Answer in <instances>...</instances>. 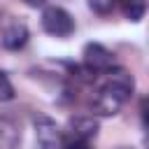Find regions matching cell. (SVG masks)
Listing matches in <instances>:
<instances>
[{
	"mask_svg": "<svg viewBox=\"0 0 149 149\" xmlns=\"http://www.w3.org/2000/svg\"><path fill=\"white\" fill-rule=\"evenodd\" d=\"M107 77H105V81L100 84V88H98V93H105V95H109L112 100H116V102H126V100H130V95H133V91H135V79L126 72V70H121V68H112V70H107L105 72Z\"/></svg>",
	"mask_w": 149,
	"mask_h": 149,
	"instance_id": "cell-1",
	"label": "cell"
},
{
	"mask_svg": "<svg viewBox=\"0 0 149 149\" xmlns=\"http://www.w3.org/2000/svg\"><path fill=\"white\" fill-rule=\"evenodd\" d=\"M40 23H42L44 33H49L54 37H61V40H65V37H70L74 33V19H72V14L68 9H63V7H58V5L44 7Z\"/></svg>",
	"mask_w": 149,
	"mask_h": 149,
	"instance_id": "cell-2",
	"label": "cell"
},
{
	"mask_svg": "<svg viewBox=\"0 0 149 149\" xmlns=\"http://www.w3.org/2000/svg\"><path fill=\"white\" fill-rule=\"evenodd\" d=\"M28 26L19 19H7L2 26H0V47L7 49V51H19L28 44Z\"/></svg>",
	"mask_w": 149,
	"mask_h": 149,
	"instance_id": "cell-3",
	"label": "cell"
},
{
	"mask_svg": "<svg viewBox=\"0 0 149 149\" xmlns=\"http://www.w3.org/2000/svg\"><path fill=\"white\" fill-rule=\"evenodd\" d=\"M33 126H35V137H37V144L42 149H58L63 144V133L58 128V123L47 116V114H37L33 119Z\"/></svg>",
	"mask_w": 149,
	"mask_h": 149,
	"instance_id": "cell-4",
	"label": "cell"
},
{
	"mask_svg": "<svg viewBox=\"0 0 149 149\" xmlns=\"http://www.w3.org/2000/svg\"><path fill=\"white\" fill-rule=\"evenodd\" d=\"M84 65L91 70V72H107V70H112L114 68V56H112V51L109 49H105L102 44H98V42H88L86 47H84Z\"/></svg>",
	"mask_w": 149,
	"mask_h": 149,
	"instance_id": "cell-5",
	"label": "cell"
},
{
	"mask_svg": "<svg viewBox=\"0 0 149 149\" xmlns=\"http://www.w3.org/2000/svg\"><path fill=\"white\" fill-rule=\"evenodd\" d=\"M70 128V137L74 140H91L98 135V121L93 116H72L68 121Z\"/></svg>",
	"mask_w": 149,
	"mask_h": 149,
	"instance_id": "cell-6",
	"label": "cell"
},
{
	"mask_svg": "<svg viewBox=\"0 0 149 149\" xmlns=\"http://www.w3.org/2000/svg\"><path fill=\"white\" fill-rule=\"evenodd\" d=\"M21 133L16 123L7 116H0V149H19Z\"/></svg>",
	"mask_w": 149,
	"mask_h": 149,
	"instance_id": "cell-7",
	"label": "cell"
},
{
	"mask_svg": "<svg viewBox=\"0 0 149 149\" xmlns=\"http://www.w3.org/2000/svg\"><path fill=\"white\" fill-rule=\"evenodd\" d=\"M91 109H93V114H100V116H114V114H119L121 102L112 100L105 93H95L93 100H91Z\"/></svg>",
	"mask_w": 149,
	"mask_h": 149,
	"instance_id": "cell-8",
	"label": "cell"
},
{
	"mask_svg": "<svg viewBox=\"0 0 149 149\" xmlns=\"http://www.w3.org/2000/svg\"><path fill=\"white\" fill-rule=\"evenodd\" d=\"M116 5L128 21H140L147 12V0H116Z\"/></svg>",
	"mask_w": 149,
	"mask_h": 149,
	"instance_id": "cell-9",
	"label": "cell"
},
{
	"mask_svg": "<svg viewBox=\"0 0 149 149\" xmlns=\"http://www.w3.org/2000/svg\"><path fill=\"white\" fill-rule=\"evenodd\" d=\"M88 7H91L95 14H100V16H107V14H112V12H114V7H116V0H88Z\"/></svg>",
	"mask_w": 149,
	"mask_h": 149,
	"instance_id": "cell-10",
	"label": "cell"
},
{
	"mask_svg": "<svg viewBox=\"0 0 149 149\" xmlns=\"http://www.w3.org/2000/svg\"><path fill=\"white\" fill-rule=\"evenodd\" d=\"M14 86H12V81H9V77H7V72H2L0 70V102H7V100H14Z\"/></svg>",
	"mask_w": 149,
	"mask_h": 149,
	"instance_id": "cell-11",
	"label": "cell"
},
{
	"mask_svg": "<svg viewBox=\"0 0 149 149\" xmlns=\"http://www.w3.org/2000/svg\"><path fill=\"white\" fill-rule=\"evenodd\" d=\"M63 149H93V144L88 140H74V137H70V140L63 142Z\"/></svg>",
	"mask_w": 149,
	"mask_h": 149,
	"instance_id": "cell-12",
	"label": "cell"
},
{
	"mask_svg": "<svg viewBox=\"0 0 149 149\" xmlns=\"http://www.w3.org/2000/svg\"><path fill=\"white\" fill-rule=\"evenodd\" d=\"M19 2H23V5H28V7H47V0H19Z\"/></svg>",
	"mask_w": 149,
	"mask_h": 149,
	"instance_id": "cell-13",
	"label": "cell"
}]
</instances>
